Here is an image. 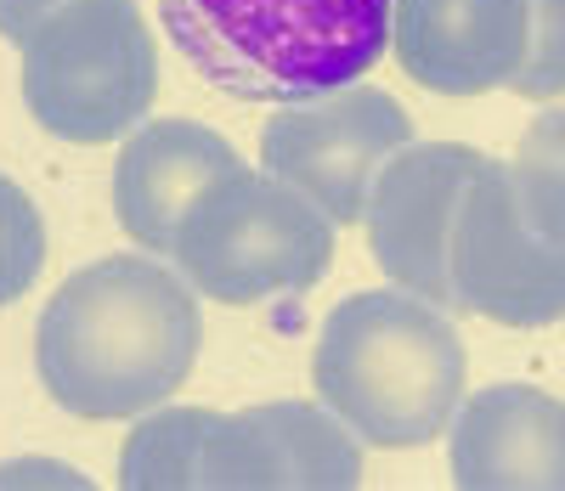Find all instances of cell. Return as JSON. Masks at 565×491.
I'll use <instances>...</instances> for the list:
<instances>
[{"mask_svg":"<svg viewBox=\"0 0 565 491\" xmlns=\"http://www.w3.org/2000/svg\"><path fill=\"white\" fill-rule=\"evenodd\" d=\"M159 52L136 0H74L23 40V103L57 141L97 147L148 119Z\"/></svg>","mask_w":565,"mask_h":491,"instance_id":"5","label":"cell"},{"mask_svg":"<svg viewBox=\"0 0 565 491\" xmlns=\"http://www.w3.org/2000/svg\"><path fill=\"white\" fill-rule=\"evenodd\" d=\"M74 7V0H0V34H7L12 45H23L52 12Z\"/></svg>","mask_w":565,"mask_h":491,"instance_id":"17","label":"cell"},{"mask_svg":"<svg viewBox=\"0 0 565 491\" xmlns=\"http://www.w3.org/2000/svg\"><path fill=\"white\" fill-rule=\"evenodd\" d=\"M509 181H514L521 210L543 232L565 237V103L532 119L526 141L514 147V159H509Z\"/></svg>","mask_w":565,"mask_h":491,"instance_id":"13","label":"cell"},{"mask_svg":"<svg viewBox=\"0 0 565 491\" xmlns=\"http://www.w3.org/2000/svg\"><path fill=\"white\" fill-rule=\"evenodd\" d=\"M164 34L238 103H311L391 52V0H159Z\"/></svg>","mask_w":565,"mask_h":491,"instance_id":"3","label":"cell"},{"mask_svg":"<svg viewBox=\"0 0 565 491\" xmlns=\"http://www.w3.org/2000/svg\"><path fill=\"white\" fill-rule=\"evenodd\" d=\"M447 271L458 311H476L503 328H548L565 317V237L543 232L509 181V159H487L481 175L463 186Z\"/></svg>","mask_w":565,"mask_h":491,"instance_id":"6","label":"cell"},{"mask_svg":"<svg viewBox=\"0 0 565 491\" xmlns=\"http://www.w3.org/2000/svg\"><path fill=\"white\" fill-rule=\"evenodd\" d=\"M45 271V221L29 192L0 170V306L23 300Z\"/></svg>","mask_w":565,"mask_h":491,"instance_id":"14","label":"cell"},{"mask_svg":"<svg viewBox=\"0 0 565 491\" xmlns=\"http://www.w3.org/2000/svg\"><path fill=\"white\" fill-rule=\"evenodd\" d=\"M487 153L463 141H407L402 153L380 170L367 192V249L380 260V271L430 300L441 311H458L452 271H447V232L458 215L463 186L481 175Z\"/></svg>","mask_w":565,"mask_h":491,"instance_id":"9","label":"cell"},{"mask_svg":"<svg viewBox=\"0 0 565 491\" xmlns=\"http://www.w3.org/2000/svg\"><path fill=\"white\" fill-rule=\"evenodd\" d=\"M238 170L232 141L193 119H141L114 164V215L141 255H170L193 199Z\"/></svg>","mask_w":565,"mask_h":491,"instance_id":"12","label":"cell"},{"mask_svg":"<svg viewBox=\"0 0 565 491\" xmlns=\"http://www.w3.org/2000/svg\"><path fill=\"white\" fill-rule=\"evenodd\" d=\"M175 271L221 306L306 293L334 266V221L277 175L244 164L210 181L170 243Z\"/></svg>","mask_w":565,"mask_h":491,"instance_id":"4","label":"cell"},{"mask_svg":"<svg viewBox=\"0 0 565 491\" xmlns=\"http://www.w3.org/2000/svg\"><path fill=\"white\" fill-rule=\"evenodd\" d=\"M391 52L436 96H481L526 57V0H391Z\"/></svg>","mask_w":565,"mask_h":491,"instance_id":"10","label":"cell"},{"mask_svg":"<svg viewBox=\"0 0 565 491\" xmlns=\"http://www.w3.org/2000/svg\"><path fill=\"white\" fill-rule=\"evenodd\" d=\"M204 351L199 288L164 255L79 266L34 322L40 384L74 418H141L193 378Z\"/></svg>","mask_w":565,"mask_h":491,"instance_id":"1","label":"cell"},{"mask_svg":"<svg viewBox=\"0 0 565 491\" xmlns=\"http://www.w3.org/2000/svg\"><path fill=\"white\" fill-rule=\"evenodd\" d=\"M413 141V119L380 85H345L311 103L277 108L260 130L266 175L289 181L334 226L367 215V192L391 164V153Z\"/></svg>","mask_w":565,"mask_h":491,"instance_id":"7","label":"cell"},{"mask_svg":"<svg viewBox=\"0 0 565 491\" xmlns=\"http://www.w3.org/2000/svg\"><path fill=\"white\" fill-rule=\"evenodd\" d=\"M509 90L532 96V103L565 90V0H526V57Z\"/></svg>","mask_w":565,"mask_h":491,"instance_id":"15","label":"cell"},{"mask_svg":"<svg viewBox=\"0 0 565 491\" xmlns=\"http://www.w3.org/2000/svg\"><path fill=\"white\" fill-rule=\"evenodd\" d=\"M23 491V485H68V491H85L90 480L68 463H52V458H12V463H0V491Z\"/></svg>","mask_w":565,"mask_h":491,"instance_id":"16","label":"cell"},{"mask_svg":"<svg viewBox=\"0 0 565 491\" xmlns=\"http://www.w3.org/2000/svg\"><path fill=\"white\" fill-rule=\"evenodd\" d=\"M362 480L356 435L311 402L199 413L193 491H351Z\"/></svg>","mask_w":565,"mask_h":491,"instance_id":"8","label":"cell"},{"mask_svg":"<svg viewBox=\"0 0 565 491\" xmlns=\"http://www.w3.org/2000/svg\"><path fill=\"white\" fill-rule=\"evenodd\" d=\"M447 469L463 491H565V402L537 384L463 396L447 424Z\"/></svg>","mask_w":565,"mask_h":491,"instance_id":"11","label":"cell"},{"mask_svg":"<svg viewBox=\"0 0 565 491\" xmlns=\"http://www.w3.org/2000/svg\"><path fill=\"white\" fill-rule=\"evenodd\" d=\"M463 339L407 288H367L328 311L311 356L317 402L367 447H424L463 402Z\"/></svg>","mask_w":565,"mask_h":491,"instance_id":"2","label":"cell"}]
</instances>
